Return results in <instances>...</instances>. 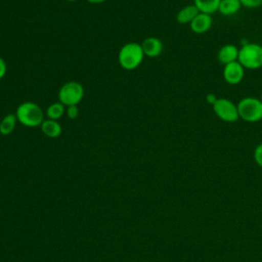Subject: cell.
Here are the masks:
<instances>
[{
	"label": "cell",
	"mask_w": 262,
	"mask_h": 262,
	"mask_svg": "<svg viewBox=\"0 0 262 262\" xmlns=\"http://www.w3.org/2000/svg\"><path fill=\"white\" fill-rule=\"evenodd\" d=\"M17 121L26 127H37L44 121V113L42 108L33 101H25L20 103L15 112Z\"/></svg>",
	"instance_id": "cell-1"
},
{
	"label": "cell",
	"mask_w": 262,
	"mask_h": 262,
	"mask_svg": "<svg viewBox=\"0 0 262 262\" xmlns=\"http://www.w3.org/2000/svg\"><path fill=\"white\" fill-rule=\"evenodd\" d=\"M144 57L141 45L135 42H129L122 46L118 54L120 66L127 71L135 70L140 66Z\"/></svg>",
	"instance_id": "cell-2"
},
{
	"label": "cell",
	"mask_w": 262,
	"mask_h": 262,
	"mask_svg": "<svg viewBox=\"0 0 262 262\" xmlns=\"http://www.w3.org/2000/svg\"><path fill=\"white\" fill-rule=\"evenodd\" d=\"M237 61L248 70L262 67V46L257 43H246L238 50Z\"/></svg>",
	"instance_id": "cell-3"
},
{
	"label": "cell",
	"mask_w": 262,
	"mask_h": 262,
	"mask_svg": "<svg viewBox=\"0 0 262 262\" xmlns=\"http://www.w3.org/2000/svg\"><path fill=\"white\" fill-rule=\"evenodd\" d=\"M239 119L248 123H256L262 120V101L256 97H244L237 102Z\"/></svg>",
	"instance_id": "cell-4"
},
{
	"label": "cell",
	"mask_w": 262,
	"mask_h": 262,
	"mask_svg": "<svg viewBox=\"0 0 262 262\" xmlns=\"http://www.w3.org/2000/svg\"><path fill=\"white\" fill-rule=\"evenodd\" d=\"M84 96L83 86L76 81L64 83L58 91V100L64 106L78 105Z\"/></svg>",
	"instance_id": "cell-5"
},
{
	"label": "cell",
	"mask_w": 262,
	"mask_h": 262,
	"mask_svg": "<svg viewBox=\"0 0 262 262\" xmlns=\"http://www.w3.org/2000/svg\"><path fill=\"white\" fill-rule=\"evenodd\" d=\"M212 106L215 115L223 122L233 123L239 119L237 105L227 98H218Z\"/></svg>",
	"instance_id": "cell-6"
},
{
	"label": "cell",
	"mask_w": 262,
	"mask_h": 262,
	"mask_svg": "<svg viewBox=\"0 0 262 262\" xmlns=\"http://www.w3.org/2000/svg\"><path fill=\"white\" fill-rule=\"evenodd\" d=\"M245 76V68L236 60L224 66L223 78L226 83L236 85L242 82Z\"/></svg>",
	"instance_id": "cell-7"
},
{
	"label": "cell",
	"mask_w": 262,
	"mask_h": 262,
	"mask_svg": "<svg viewBox=\"0 0 262 262\" xmlns=\"http://www.w3.org/2000/svg\"><path fill=\"white\" fill-rule=\"evenodd\" d=\"M213 25V19L211 14L199 12V14L189 24L190 29L195 34H204L208 32Z\"/></svg>",
	"instance_id": "cell-8"
},
{
	"label": "cell",
	"mask_w": 262,
	"mask_h": 262,
	"mask_svg": "<svg viewBox=\"0 0 262 262\" xmlns=\"http://www.w3.org/2000/svg\"><path fill=\"white\" fill-rule=\"evenodd\" d=\"M145 56L157 57L163 51V43L157 37H147L140 44Z\"/></svg>",
	"instance_id": "cell-9"
},
{
	"label": "cell",
	"mask_w": 262,
	"mask_h": 262,
	"mask_svg": "<svg viewBox=\"0 0 262 262\" xmlns=\"http://www.w3.org/2000/svg\"><path fill=\"white\" fill-rule=\"evenodd\" d=\"M238 48L234 44H225L223 45L217 53L218 61L222 64H227L237 60L238 57Z\"/></svg>",
	"instance_id": "cell-10"
},
{
	"label": "cell",
	"mask_w": 262,
	"mask_h": 262,
	"mask_svg": "<svg viewBox=\"0 0 262 262\" xmlns=\"http://www.w3.org/2000/svg\"><path fill=\"white\" fill-rule=\"evenodd\" d=\"M198 8L194 6V4H189L184 7H182L176 14V21L181 25L190 24L192 19L199 14Z\"/></svg>",
	"instance_id": "cell-11"
},
{
	"label": "cell",
	"mask_w": 262,
	"mask_h": 262,
	"mask_svg": "<svg viewBox=\"0 0 262 262\" xmlns=\"http://www.w3.org/2000/svg\"><path fill=\"white\" fill-rule=\"evenodd\" d=\"M41 127V131L42 133L49 137V138H56L61 134V126L60 124L55 121V120H50V119H46L42 122V124L40 125Z\"/></svg>",
	"instance_id": "cell-12"
},
{
	"label": "cell",
	"mask_w": 262,
	"mask_h": 262,
	"mask_svg": "<svg viewBox=\"0 0 262 262\" xmlns=\"http://www.w3.org/2000/svg\"><path fill=\"white\" fill-rule=\"evenodd\" d=\"M242 7L239 0H221L218 11L225 16H230L235 14Z\"/></svg>",
	"instance_id": "cell-13"
},
{
	"label": "cell",
	"mask_w": 262,
	"mask_h": 262,
	"mask_svg": "<svg viewBox=\"0 0 262 262\" xmlns=\"http://www.w3.org/2000/svg\"><path fill=\"white\" fill-rule=\"evenodd\" d=\"M220 1L221 0H193V4L200 12L212 15L218 11Z\"/></svg>",
	"instance_id": "cell-14"
},
{
	"label": "cell",
	"mask_w": 262,
	"mask_h": 262,
	"mask_svg": "<svg viewBox=\"0 0 262 262\" xmlns=\"http://www.w3.org/2000/svg\"><path fill=\"white\" fill-rule=\"evenodd\" d=\"M17 119L15 114H8L3 117V119L0 121V134L3 136H7L15 128Z\"/></svg>",
	"instance_id": "cell-15"
},
{
	"label": "cell",
	"mask_w": 262,
	"mask_h": 262,
	"mask_svg": "<svg viewBox=\"0 0 262 262\" xmlns=\"http://www.w3.org/2000/svg\"><path fill=\"white\" fill-rule=\"evenodd\" d=\"M66 113L64 105L61 102H53L46 110V116L50 120H59Z\"/></svg>",
	"instance_id": "cell-16"
},
{
	"label": "cell",
	"mask_w": 262,
	"mask_h": 262,
	"mask_svg": "<svg viewBox=\"0 0 262 262\" xmlns=\"http://www.w3.org/2000/svg\"><path fill=\"white\" fill-rule=\"evenodd\" d=\"M242 6L246 7V8H258L260 6H262V0H239Z\"/></svg>",
	"instance_id": "cell-17"
},
{
	"label": "cell",
	"mask_w": 262,
	"mask_h": 262,
	"mask_svg": "<svg viewBox=\"0 0 262 262\" xmlns=\"http://www.w3.org/2000/svg\"><path fill=\"white\" fill-rule=\"evenodd\" d=\"M254 160L256 164L262 168V143L258 144L254 149Z\"/></svg>",
	"instance_id": "cell-18"
},
{
	"label": "cell",
	"mask_w": 262,
	"mask_h": 262,
	"mask_svg": "<svg viewBox=\"0 0 262 262\" xmlns=\"http://www.w3.org/2000/svg\"><path fill=\"white\" fill-rule=\"evenodd\" d=\"M66 114L68 116L69 119H76L79 115V107L78 105H70V106H67V110H66Z\"/></svg>",
	"instance_id": "cell-19"
},
{
	"label": "cell",
	"mask_w": 262,
	"mask_h": 262,
	"mask_svg": "<svg viewBox=\"0 0 262 262\" xmlns=\"http://www.w3.org/2000/svg\"><path fill=\"white\" fill-rule=\"evenodd\" d=\"M6 70H7V67H6V63L4 61V59L0 56V80L2 78H4L5 74H6Z\"/></svg>",
	"instance_id": "cell-20"
},
{
	"label": "cell",
	"mask_w": 262,
	"mask_h": 262,
	"mask_svg": "<svg viewBox=\"0 0 262 262\" xmlns=\"http://www.w3.org/2000/svg\"><path fill=\"white\" fill-rule=\"evenodd\" d=\"M218 99V97H216L214 94H212V93H209V94H207V96H206V100H207V102L209 103V104H211V105H213L215 102H216V100Z\"/></svg>",
	"instance_id": "cell-21"
},
{
	"label": "cell",
	"mask_w": 262,
	"mask_h": 262,
	"mask_svg": "<svg viewBox=\"0 0 262 262\" xmlns=\"http://www.w3.org/2000/svg\"><path fill=\"white\" fill-rule=\"evenodd\" d=\"M86 1L89 3H92V4H99V3L104 2L105 0H86Z\"/></svg>",
	"instance_id": "cell-22"
},
{
	"label": "cell",
	"mask_w": 262,
	"mask_h": 262,
	"mask_svg": "<svg viewBox=\"0 0 262 262\" xmlns=\"http://www.w3.org/2000/svg\"><path fill=\"white\" fill-rule=\"evenodd\" d=\"M260 100L262 101V90H261V93H260Z\"/></svg>",
	"instance_id": "cell-23"
},
{
	"label": "cell",
	"mask_w": 262,
	"mask_h": 262,
	"mask_svg": "<svg viewBox=\"0 0 262 262\" xmlns=\"http://www.w3.org/2000/svg\"><path fill=\"white\" fill-rule=\"evenodd\" d=\"M67 1H69V2H74V1H77V0H67Z\"/></svg>",
	"instance_id": "cell-24"
}]
</instances>
